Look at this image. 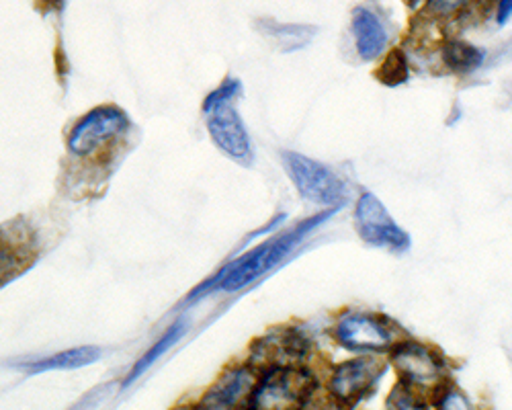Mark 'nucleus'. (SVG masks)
Segmentation results:
<instances>
[{"mask_svg": "<svg viewBox=\"0 0 512 410\" xmlns=\"http://www.w3.org/2000/svg\"><path fill=\"white\" fill-rule=\"evenodd\" d=\"M99 359H101L99 347H76L70 351H60L48 357H41V359L23 361L21 367L27 369L29 374H44V372H54V369H80V367L93 365Z\"/></svg>", "mask_w": 512, "mask_h": 410, "instance_id": "13", "label": "nucleus"}, {"mask_svg": "<svg viewBox=\"0 0 512 410\" xmlns=\"http://www.w3.org/2000/svg\"><path fill=\"white\" fill-rule=\"evenodd\" d=\"M386 367L373 357H357L338 365L330 380V394L345 406H353L367 398L377 382L383 378Z\"/></svg>", "mask_w": 512, "mask_h": 410, "instance_id": "7", "label": "nucleus"}, {"mask_svg": "<svg viewBox=\"0 0 512 410\" xmlns=\"http://www.w3.org/2000/svg\"><path fill=\"white\" fill-rule=\"evenodd\" d=\"M443 62L451 72L467 76L486 62V52L472 44H465V41L451 39L443 46Z\"/></svg>", "mask_w": 512, "mask_h": 410, "instance_id": "15", "label": "nucleus"}, {"mask_svg": "<svg viewBox=\"0 0 512 410\" xmlns=\"http://www.w3.org/2000/svg\"><path fill=\"white\" fill-rule=\"evenodd\" d=\"M390 359L400 376V382L410 388L439 386L447 378V363L437 351L426 345L414 341L392 345Z\"/></svg>", "mask_w": 512, "mask_h": 410, "instance_id": "5", "label": "nucleus"}, {"mask_svg": "<svg viewBox=\"0 0 512 410\" xmlns=\"http://www.w3.org/2000/svg\"><path fill=\"white\" fill-rule=\"evenodd\" d=\"M351 31L355 37L357 52L363 60H375L381 56L383 50H386L388 31L371 9L359 7L353 11Z\"/></svg>", "mask_w": 512, "mask_h": 410, "instance_id": "11", "label": "nucleus"}, {"mask_svg": "<svg viewBox=\"0 0 512 410\" xmlns=\"http://www.w3.org/2000/svg\"><path fill=\"white\" fill-rule=\"evenodd\" d=\"M377 80L386 87H400L410 78V66L406 60V54L402 50H392L386 58H383L381 66L375 70Z\"/></svg>", "mask_w": 512, "mask_h": 410, "instance_id": "17", "label": "nucleus"}, {"mask_svg": "<svg viewBox=\"0 0 512 410\" xmlns=\"http://www.w3.org/2000/svg\"><path fill=\"white\" fill-rule=\"evenodd\" d=\"M207 130L211 140L216 142L230 158L248 164L252 160L250 136L236 109L224 103L207 113Z\"/></svg>", "mask_w": 512, "mask_h": 410, "instance_id": "9", "label": "nucleus"}, {"mask_svg": "<svg viewBox=\"0 0 512 410\" xmlns=\"http://www.w3.org/2000/svg\"><path fill=\"white\" fill-rule=\"evenodd\" d=\"M334 337L353 353H381L394 345L388 324L371 314H345L334 328Z\"/></svg>", "mask_w": 512, "mask_h": 410, "instance_id": "8", "label": "nucleus"}, {"mask_svg": "<svg viewBox=\"0 0 512 410\" xmlns=\"http://www.w3.org/2000/svg\"><path fill=\"white\" fill-rule=\"evenodd\" d=\"M256 29L263 31L265 37L273 39L283 52H295L308 46L316 35V27L312 25H295V23H275L271 19L256 21Z\"/></svg>", "mask_w": 512, "mask_h": 410, "instance_id": "14", "label": "nucleus"}, {"mask_svg": "<svg viewBox=\"0 0 512 410\" xmlns=\"http://www.w3.org/2000/svg\"><path fill=\"white\" fill-rule=\"evenodd\" d=\"M127 128H130V119L119 107H97L76 123L68 136V148L76 156H89L105 140L123 134Z\"/></svg>", "mask_w": 512, "mask_h": 410, "instance_id": "6", "label": "nucleus"}, {"mask_svg": "<svg viewBox=\"0 0 512 410\" xmlns=\"http://www.w3.org/2000/svg\"><path fill=\"white\" fill-rule=\"evenodd\" d=\"M355 222L359 236L373 246L390 249L394 253H404L410 249V236L394 222L390 212L386 210L377 195L365 191L355 208Z\"/></svg>", "mask_w": 512, "mask_h": 410, "instance_id": "4", "label": "nucleus"}, {"mask_svg": "<svg viewBox=\"0 0 512 410\" xmlns=\"http://www.w3.org/2000/svg\"><path fill=\"white\" fill-rule=\"evenodd\" d=\"M312 345L308 337L295 328H285L277 335H269L252 345V365H295L308 357Z\"/></svg>", "mask_w": 512, "mask_h": 410, "instance_id": "10", "label": "nucleus"}, {"mask_svg": "<svg viewBox=\"0 0 512 410\" xmlns=\"http://www.w3.org/2000/svg\"><path fill=\"white\" fill-rule=\"evenodd\" d=\"M283 164L300 195L318 205H343L347 185L322 162L297 152H283Z\"/></svg>", "mask_w": 512, "mask_h": 410, "instance_id": "3", "label": "nucleus"}, {"mask_svg": "<svg viewBox=\"0 0 512 410\" xmlns=\"http://www.w3.org/2000/svg\"><path fill=\"white\" fill-rule=\"evenodd\" d=\"M252 376L246 367H236L209 390L203 398L201 408H234L240 400L252 392Z\"/></svg>", "mask_w": 512, "mask_h": 410, "instance_id": "12", "label": "nucleus"}, {"mask_svg": "<svg viewBox=\"0 0 512 410\" xmlns=\"http://www.w3.org/2000/svg\"><path fill=\"white\" fill-rule=\"evenodd\" d=\"M512 17V0H498L496 3V23L502 27Z\"/></svg>", "mask_w": 512, "mask_h": 410, "instance_id": "21", "label": "nucleus"}, {"mask_svg": "<svg viewBox=\"0 0 512 410\" xmlns=\"http://www.w3.org/2000/svg\"><path fill=\"white\" fill-rule=\"evenodd\" d=\"M318 388L316 376L306 367L269 365L248 396L252 408L306 406Z\"/></svg>", "mask_w": 512, "mask_h": 410, "instance_id": "2", "label": "nucleus"}, {"mask_svg": "<svg viewBox=\"0 0 512 410\" xmlns=\"http://www.w3.org/2000/svg\"><path fill=\"white\" fill-rule=\"evenodd\" d=\"M240 91H242L240 80L228 78L220 89H216V91H213V93L205 99L203 111L209 113L211 109H216V107H220V105H224V103H230V99H234L236 95H240Z\"/></svg>", "mask_w": 512, "mask_h": 410, "instance_id": "18", "label": "nucleus"}, {"mask_svg": "<svg viewBox=\"0 0 512 410\" xmlns=\"http://www.w3.org/2000/svg\"><path fill=\"white\" fill-rule=\"evenodd\" d=\"M187 328H189V324H187L185 320H177L173 326H170L168 331L156 341V345L150 347V349L144 353V357L134 365L130 376H127V380H125V386H130L132 382H136L144 372H148V369H150L164 353H168L170 349H173V347L181 341V337L187 333Z\"/></svg>", "mask_w": 512, "mask_h": 410, "instance_id": "16", "label": "nucleus"}, {"mask_svg": "<svg viewBox=\"0 0 512 410\" xmlns=\"http://www.w3.org/2000/svg\"><path fill=\"white\" fill-rule=\"evenodd\" d=\"M21 267V251H17L11 240L0 238V281H7V273H13Z\"/></svg>", "mask_w": 512, "mask_h": 410, "instance_id": "19", "label": "nucleus"}, {"mask_svg": "<svg viewBox=\"0 0 512 410\" xmlns=\"http://www.w3.org/2000/svg\"><path fill=\"white\" fill-rule=\"evenodd\" d=\"M338 210L340 208L322 212L314 218H308L306 222H300L293 230L263 242L259 249L250 251L244 259H238L234 265L224 269V273L216 277V283H220L224 292H238L248 283H254L256 279L275 269L297 244H300L308 234H312L316 228H320L326 220H330Z\"/></svg>", "mask_w": 512, "mask_h": 410, "instance_id": "1", "label": "nucleus"}, {"mask_svg": "<svg viewBox=\"0 0 512 410\" xmlns=\"http://www.w3.org/2000/svg\"><path fill=\"white\" fill-rule=\"evenodd\" d=\"M472 0H426V7L435 15V17H453L457 13H461L463 9H467V5Z\"/></svg>", "mask_w": 512, "mask_h": 410, "instance_id": "20", "label": "nucleus"}]
</instances>
